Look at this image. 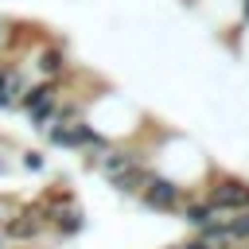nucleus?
<instances>
[{
  "instance_id": "obj_1",
  "label": "nucleus",
  "mask_w": 249,
  "mask_h": 249,
  "mask_svg": "<svg viewBox=\"0 0 249 249\" xmlns=\"http://www.w3.org/2000/svg\"><path fill=\"white\" fill-rule=\"evenodd\" d=\"M198 191L218 214H249V175L214 167Z\"/></svg>"
},
{
  "instance_id": "obj_2",
  "label": "nucleus",
  "mask_w": 249,
  "mask_h": 249,
  "mask_svg": "<svg viewBox=\"0 0 249 249\" xmlns=\"http://www.w3.org/2000/svg\"><path fill=\"white\" fill-rule=\"evenodd\" d=\"M66 93H70V78H62V82H31L27 93L19 97V113L43 132L47 124H54V117H58Z\"/></svg>"
},
{
  "instance_id": "obj_3",
  "label": "nucleus",
  "mask_w": 249,
  "mask_h": 249,
  "mask_svg": "<svg viewBox=\"0 0 249 249\" xmlns=\"http://www.w3.org/2000/svg\"><path fill=\"white\" fill-rule=\"evenodd\" d=\"M187 187H179V183H171L167 175H160V171H152L148 175V183L140 187V195H136V202L144 206V210H152V214H167V218H175L179 214V206L187 202Z\"/></svg>"
},
{
  "instance_id": "obj_4",
  "label": "nucleus",
  "mask_w": 249,
  "mask_h": 249,
  "mask_svg": "<svg viewBox=\"0 0 249 249\" xmlns=\"http://www.w3.org/2000/svg\"><path fill=\"white\" fill-rule=\"evenodd\" d=\"M31 86V74L12 62V58H0V113H16L19 109V97L27 93Z\"/></svg>"
},
{
  "instance_id": "obj_5",
  "label": "nucleus",
  "mask_w": 249,
  "mask_h": 249,
  "mask_svg": "<svg viewBox=\"0 0 249 249\" xmlns=\"http://www.w3.org/2000/svg\"><path fill=\"white\" fill-rule=\"evenodd\" d=\"M16 163H19L23 171L43 175V171H47V152H43V148H23V152H16Z\"/></svg>"
},
{
  "instance_id": "obj_6",
  "label": "nucleus",
  "mask_w": 249,
  "mask_h": 249,
  "mask_svg": "<svg viewBox=\"0 0 249 249\" xmlns=\"http://www.w3.org/2000/svg\"><path fill=\"white\" fill-rule=\"evenodd\" d=\"M0 249H8V241H4V233H0Z\"/></svg>"
},
{
  "instance_id": "obj_7",
  "label": "nucleus",
  "mask_w": 249,
  "mask_h": 249,
  "mask_svg": "<svg viewBox=\"0 0 249 249\" xmlns=\"http://www.w3.org/2000/svg\"><path fill=\"white\" fill-rule=\"evenodd\" d=\"M163 249H175V245H163Z\"/></svg>"
}]
</instances>
